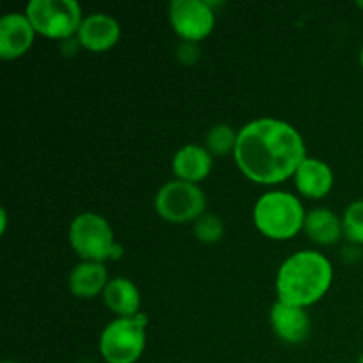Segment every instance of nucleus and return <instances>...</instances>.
<instances>
[{
    "instance_id": "obj_14",
    "label": "nucleus",
    "mask_w": 363,
    "mask_h": 363,
    "mask_svg": "<svg viewBox=\"0 0 363 363\" xmlns=\"http://www.w3.org/2000/svg\"><path fill=\"white\" fill-rule=\"evenodd\" d=\"M108 272H106L105 262H91L82 261L74 266L67 279L69 291L80 300H91L105 291L108 286Z\"/></svg>"
},
{
    "instance_id": "obj_21",
    "label": "nucleus",
    "mask_w": 363,
    "mask_h": 363,
    "mask_svg": "<svg viewBox=\"0 0 363 363\" xmlns=\"http://www.w3.org/2000/svg\"><path fill=\"white\" fill-rule=\"evenodd\" d=\"M360 64H362V67H363V46H362V52H360Z\"/></svg>"
},
{
    "instance_id": "obj_12",
    "label": "nucleus",
    "mask_w": 363,
    "mask_h": 363,
    "mask_svg": "<svg viewBox=\"0 0 363 363\" xmlns=\"http://www.w3.org/2000/svg\"><path fill=\"white\" fill-rule=\"evenodd\" d=\"M294 186L307 199L326 197L333 188L332 167L323 160L307 156L294 174Z\"/></svg>"
},
{
    "instance_id": "obj_17",
    "label": "nucleus",
    "mask_w": 363,
    "mask_h": 363,
    "mask_svg": "<svg viewBox=\"0 0 363 363\" xmlns=\"http://www.w3.org/2000/svg\"><path fill=\"white\" fill-rule=\"evenodd\" d=\"M238 144V131H234L229 124H216L206 135V149L213 156H225L229 152L234 155Z\"/></svg>"
},
{
    "instance_id": "obj_6",
    "label": "nucleus",
    "mask_w": 363,
    "mask_h": 363,
    "mask_svg": "<svg viewBox=\"0 0 363 363\" xmlns=\"http://www.w3.org/2000/svg\"><path fill=\"white\" fill-rule=\"evenodd\" d=\"M35 34L48 39H69L78 34L84 16L74 0H32L25 7Z\"/></svg>"
},
{
    "instance_id": "obj_3",
    "label": "nucleus",
    "mask_w": 363,
    "mask_h": 363,
    "mask_svg": "<svg viewBox=\"0 0 363 363\" xmlns=\"http://www.w3.org/2000/svg\"><path fill=\"white\" fill-rule=\"evenodd\" d=\"M303 204L289 191L273 190L261 195L254 206V223L262 236L275 241H286L303 230Z\"/></svg>"
},
{
    "instance_id": "obj_10",
    "label": "nucleus",
    "mask_w": 363,
    "mask_h": 363,
    "mask_svg": "<svg viewBox=\"0 0 363 363\" xmlns=\"http://www.w3.org/2000/svg\"><path fill=\"white\" fill-rule=\"evenodd\" d=\"M119 21L105 13H92L85 16L77 34L78 45L89 52H106L119 43Z\"/></svg>"
},
{
    "instance_id": "obj_8",
    "label": "nucleus",
    "mask_w": 363,
    "mask_h": 363,
    "mask_svg": "<svg viewBox=\"0 0 363 363\" xmlns=\"http://www.w3.org/2000/svg\"><path fill=\"white\" fill-rule=\"evenodd\" d=\"M169 20L174 32L184 43H199L215 28V11L206 0H174L169 6Z\"/></svg>"
},
{
    "instance_id": "obj_19",
    "label": "nucleus",
    "mask_w": 363,
    "mask_h": 363,
    "mask_svg": "<svg viewBox=\"0 0 363 363\" xmlns=\"http://www.w3.org/2000/svg\"><path fill=\"white\" fill-rule=\"evenodd\" d=\"M344 236L354 245H363V199L351 202L342 216Z\"/></svg>"
},
{
    "instance_id": "obj_18",
    "label": "nucleus",
    "mask_w": 363,
    "mask_h": 363,
    "mask_svg": "<svg viewBox=\"0 0 363 363\" xmlns=\"http://www.w3.org/2000/svg\"><path fill=\"white\" fill-rule=\"evenodd\" d=\"M223 225L222 218L213 213H204L197 222H194V234L201 243L204 245H215L223 238Z\"/></svg>"
},
{
    "instance_id": "obj_9",
    "label": "nucleus",
    "mask_w": 363,
    "mask_h": 363,
    "mask_svg": "<svg viewBox=\"0 0 363 363\" xmlns=\"http://www.w3.org/2000/svg\"><path fill=\"white\" fill-rule=\"evenodd\" d=\"M35 30L25 13H7L0 20V57L14 60L23 57L34 43Z\"/></svg>"
},
{
    "instance_id": "obj_7",
    "label": "nucleus",
    "mask_w": 363,
    "mask_h": 363,
    "mask_svg": "<svg viewBox=\"0 0 363 363\" xmlns=\"http://www.w3.org/2000/svg\"><path fill=\"white\" fill-rule=\"evenodd\" d=\"M206 195L199 184L179 179L163 184L155 197L156 213L170 223L197 222L206 213Z\"/></svg>"
},
{
    "instance_id": "obj_2",
    "label": "nucleus",
    "mask_w": 363,
    "mask_h": 363,
    "mask_svg": "<svg viewBox=\"0 0 363 363\" xmlns=\"http://www.w3.org/2000/svg\"><path fill=\"white\" fill-rule=\"evenodd\" d=\"M333 282L332 262L315 250H300L289 255L277 273L279 301L307 308L325 298Z\"/></svg>"
},
{
    "instance_id": "obj_20",
    "label": "nucleus",
    "mask_w": 363,
    "mask_h": 363,
    "mask_svg": "<svg viewBox=\"0 0 363 363\" xmlns=\"http://www.w3.org/2000/svg\"><path fill=\"white\" fill-rule=\"evenodd\" d=\"M0 218H2V225H0V233H6V229H7V211L6 209H2V211H0Z\"/></svg>"
},
{
    "instance_id": "obj_22",
    "label": "nucleus",
    "mask_w": 363,
    "mask_h": 363,
    "mask_svg": "<svg viewBox=\"0 0 363 363\" xmlns=\"http://www.w3.org/2000/svg\"><path fill=\"white\" fill-rule=\"evenodd\" d=\"M358 363H363V353H362V357H360V360H358Z\"/></svg>"
},
{
    "instance_id": "obj_4",
    "label": "nucleus",
    "mask_w": 363,
    "mask_h": 363,
    "mask_svg": "<svg viewBox=\"0 0 363 363\" xmlns=\"http://www.w3.org/2000/svg\"><path fill=\"white\" fill-rule=\"evenodd\" d=\"M69 245L82 261H119L124 248L113 238L110 223L98 213H80L69 225Z\"/></svg>"
},
{
    "instance_id": "obj_16",
    "label": "nucleus",
    "mask_w": 363,
    "mask_h": 363,
    "mask_svg": "<svg viewBox=\"0 0 363 363\" xmlns=\"http://www.w3.org/2000/svg\"><path fill=\"white\" fill-rule=\"evenodd\" d=\"M303 230L314 243L323 245V247H332L339 243L340 236L344 234L342 220L332 209L326 208L312 209L311 213H307Z\"/></svg>"
},
{
    "instance_id": "obj_11",
    "label": "nucleus",
    "mask_w": 363,
    "mask_h": 363,
    "mask_svg": "<svg viewBox=\"0 0 363 363\" xmlns=\"http://www.w3.org/2000/svg\"><path fill=\"white\" fill-rule=\"evenodd\" d=\"M269 321H272L275 335L286 344H301L311 335V315L301 307H294V305H287L277 300L269 312Z\"/></svg>"
},
{
    "instance_id": "obj_15",
    "label": "nucleus",
    "mask_w": 363,
    "mask_h": 363,
    "mask_svg": "<svg viewBox=\"0 0 363 363\" xmlns=\"http://www.w3.org/2000/svg\"><path fill=\"white\" fill-rule=\"evenodd\" d=\"M103 300L117 318H135L140 314V291L130 279L117 277L110 280L103 291Z\"/></svg>"
},
{
    "instance_id": "obj_23",
    "label": "nucleus",
    "mask_w": 363,
    "mask_h": 363,
    "mask_svg": "<svg viewBox=\"0 0 363 363\" xmlns=\"http://www.w3.org/2000/svg\"><path fill=\"white\" fill-rule=\"evenodd\" d=\"M2 363H16V362H2Z\"/></svg>"
},
{
    "instance_id": "obj_1",
    "label": "nucleus",
    "mask_w": 363,
    "mask_h": 363,
    "mask_svg": "<svg viewBox=\"0 0 363 363\" xmlns=\"http://www.w3.org/2000/svg\"><path fill=\"white\" fill-rule=\"evenodd\" d=\"M234 162L245 177L257 184H279L294 177L307 158L303 137L286 121L262 117L238 131Z\"/></svg>"
},
{
    "instance_id": "obj_5",
    "label": "nucleus",
    "mask_w": 363,
    "mask_h": 363,
    "mask_svg": "<svg viewBox=\"0 0 363 363\" xmlns=\"http://www.w3.org/2000/svg\"><path fill=\"white\" fill-rule=\"evenodd\" d=\"M147 315L117 318L99 335V354L106 363H137L145 351Z\"/></svg>"
},
{
    "instance_id": "obj_13",
    "label": "nucleus",
    "mask_w": 363,
    "mask_h": 363,
    "mask_svg": "<svg viewBox=\"0 0 363 363\" xmlns=\"http://www.w3.org/2000/svg\"><path fill=\"white\" fill-rule=\"evenodd\" d=\"M213 169V155L206 147L188 144L174 155L172 170L176 179L199 184L209 176Z\"/></svg>"
}]
</instances>
